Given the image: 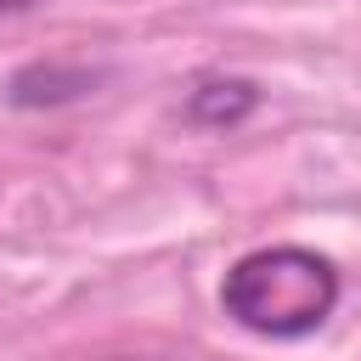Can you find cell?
I'll return each instance as SVG.
<instances>
[{
	"instance_id": "cell-1",
	"label": "cell",
	"mask_w": 361,
	"mask_h": 361,
	"mask_svg": "<svg viewBox=\"0 0 361 361\" xmlns=\"http://www.w3.org/2000/svg\"><path fill=\"white\" fill-rule=\"evenodd\" d=\"M220 305L237 327H248L259 338H305L333 316L338 271L316 248H293V243L254 248L226 271Z\"/></svg>"
},
{
	"instance_id": "cell-2",
	"label": "cell",
	"mask_w": 361,
	"mask_h": 361,
	"mask_svg": "<svg viewBox=\"0 0 361 361\" xmlns=\"http://www.w3.org/2000/svg\"><path fill=\"white\" fill-rule=\"evenodd\" d=\"M259 102V90L248 79H203L192 96H186V118L192 124H209V130H226L237 118H248Z\"/></svg>"
}]
</instances>
